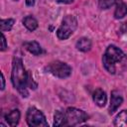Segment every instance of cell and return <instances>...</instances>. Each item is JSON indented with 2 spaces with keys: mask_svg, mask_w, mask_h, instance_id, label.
Instances as JSON below:
<instances>
[{
  "mask_svg": "<svg viewBox=\"0 0 127 127\" xmlns=\"http://www.w3.org/2000/svg\"><path fill=\"white\" fill-rule=\"evenodd\" d=\"M126 64L127 56L120 48L115 45H109L106 48L102 56V64L108 73L116 74L125 68Z\"/></svg>",
  "mask_w": 127,
  "mask_h": 127,
  "instance_id": "cell-1",
  "label": "cell"
},
{
  "mask_svg": "<svg viewBox=\"0 0 127 127\" xmlns=\"http://www.w3.org/2000/svg\"><path fill=\"white\" fill-rule=\"evenodd\" d=\"M13 1H18V0H13Z\"/></svg>",
  "mask_w": 127,
  "mask_h": 127,
  "instance_id": "cell-23",
  "label": "cell"
},
{
  "mask_svg": "<svg viewBox=\"0 0 127 127\" xmlns=\"http://www.w3.org/2000/svg\"><path fill=\"white\" fill-rule=\"evenodd\" d=\"M26 121L27 124L31 127H49L46 116L40 109L36 108L35 106L28 108L26 113Z\"/></svg>",
  "mask_w": 127,
  "mask_h": 127,
  "instance_id": "cell-5",
  "label": "cell"
},
{
  "mask_svg": "<svg viewBox=\"0 0 127 127\" xmlns=\"http://www.w3.org/2000/svg\"><path fill=\"white\" fill-rule=\"evenodd\" d=\"M54 126L61 127V126H67L66 118L64 112L61 110H57L54 114Z\"/></svg>",
  "mask_w": 127,
  "mask_h": 127,
  "instance_id": "cell-13",
  "label": "cell"
},
{
  "mask_svg": "<svg viewBox=\"0 0 127 127\" xmlns=\"http://www.w3.org/2000/svg\"><path fill=\"white\" fill-rule=\"evenodd\" d=\"M31 72L27 71L23 62L20 58L15 57L12 62V71H11V81L15 89L21 94L22 97L29 96V81Z\"/></svg>",
  "mask_w": 127,
  "mask_h": 127,
  "instance_id": "cell-2",
  "label": "cell"
},
{
  "mask_svg": "<svg viewBox=\"0 0 127 127\" xmlns=\"http://www.w3.org/2000/svg\"><path fill=\"white\" fill-rule=\"evenodd\" d=\"M1 42H2V45H1V52H4V51H6L7 50V48H8V46H7V41H6V38H5V36H4V34L2 33V35H1Z\"/></svg>",
  "mask_w": 127,
  "mask_h": 127,
  "instance_id": "cell-18",
  "label": "cell"
},
{
  "mask_svg": "<svg viewBox=\"0 0 127 127\" xmlns=\"http://www.w3.org/2000/svg\"><path fill=\"white\" fill-rule=\"evenodd\" d=\"M64 114H65L67 126H75V125L81 124L86 120H88L89 118L88 114L85 111L75 107L66 108V110L64 111Z\"/></svg>",
  "mask_w": 127,
  "mask_h": 127,
  "instance_id": "cell-6",
  "label": "cell"
},
{
  "mask_svg": "<svg viewBox=\"0 0 127 127\" xmlns=\"http://www.w3.org/2000/svg\"><path fill=\"white\" fill-rule=\"evenodd\" d=\"M120 31H121L122 34H127V22H125V23H123V24L121 25Z\"/></svg>",
  "mask_w": 127,
  "mask_h": 127,
  "instance_id": "cell-19",
  "label": "cell"
},
{
  "mask_svg": "<svg viewBox=\"0 0 127 127\" xmlns=\"http://www.w3.org/2000/svg\"><path fill=\"white\" fill-rule=\"evenodd\" d=\"M36 3V0H26V5L29 7H33Z\"/></svg>",
  "mask_w": 127,
  "mask_h": 127,
  "instance_id": "cell-22",
  "label": "cell"
},
{
  "mask_svg": "<svg viewBox=\"0 0 127 127\" xmlns=\"http://www.w3.org/2000/svg\"><path fill=\"white\" fill-rule=\"evenodd\" d=\"M113 124L117 127H127V110L120 111L115 116Z\"/></svg>",
  "mask_w": 127,
  "mask_h": 127,
  "instance_id": "cell-14",
  "label": "cell"
},
{
  "mask_svg": "<svg viewBox=\"0 0 127 127\" xmlns=\"http://www.w3.org/2000/svg\"><path fill=\"white\" fill-rule=\"evenodd\" d=\"M45 71L53 74L59 78H66L71 74V67L66 63L61 61L51 62L48 65L45 66Z\"/></svg>",
  "mask_w": 127,
  "mask_h": 127,
  "instance_id": "cell-4",
  "label": "cell"
},
{
  "mask_svg": "<svg viewBox=\"0 0 127 127\" xmlns=\"http://www.w3.org/2000/svg\"><path fill=\"white\" fill-rule=\"evenodd\" d=\"M4 117H5V120L8 123V125L11 127H14V126L18 125L20 117H21V113H20L19 109H13V110L9 111L8 113H6Z\"/></svg>",
  "mask_w": 127,
  "mask_h": 127,
  "instance_id": "cell-9",
  "label": "cell"
},
{
  "mask_svg": "<svg viewBox=\"0 0 127 127\" xmlns=\"http://www.w3.org/2000/svg\"><path fill=\"white\" fill-rule=\"evenodd\" d=\"M116 8L114 11V18L115 19H122L127 15V4L123 0L116 1Z\"/></svg>",
  "mask_w": 127,
  "mask_h": 127,
  "instance_id": "cell-10",
  "label": "cell"
},
{
  "mask_svg": "<svg viewBox=\"0 0 127 127\" xmlns=\"http://www.w3.org/2000/svg\"><path fill=\"white\" fill-rule=\"evenodd\" d=\"M117 0H98V6L100 9L105 10L116 4Z\"/></svg>",
  "mask_w": 127,
  "mask_h": 127,
  "instance_id": "cell-17",
  "label": "cell"
},
{
  "mask_svg": "<svg viewBox=\"0 0 127 127\" xmlns=\"http://www.w3.org/2000/svg\"><path fill=\"white\" fill-rule=\"evenodd\" d=\"M24 46H25L26 50L29 53H31L32 55H34V56H40V55H42L44 53L41 45L38 42H36V41L27 42V43L24 44Z\"/></svg>",
  "mask_w": 127,
  "mask_h": 127,
  "instance_id": "cell-12",
  "label": "cell"
},
{
  "mask_svg": "<svg viewBox=\"0 0 127 127\" xmlns=\"http://www.w3.org/2000/svg\"><path fill=\"white\" fill-rule=\"evenodd\" d=\"M92 99L94 101V103L99 106V107H103L106 104L107 101V95L105 93V91L101 88H96L93 93H92Z\"/></svg>",
  "mask_w": 127,
  "mask_h": 127,
  "instance_id": "cell-8",
  "label": "cell"
},
{
  "mask_svg": "<svg viewBox=\"0 0 127 127\" xmlns=\"http://www.w3.org/2000/svg\"><path fill=\"white\" fill-rule=\"evenodd\" d=\"M77 28V19L73 15H66L64 17L60 27L57 30V37L64 41L67 40Z\"/></svg>",
  "mask_w": 127,
  "mask_h": 127,
  "instance_id": "cell-3",
  "label": "cell"
},
{
  "mask_svg": "<svg viewBox=\"0 0 127 127\" xmlns=\"http://www.w3.org/2000/svg\"><path fill=\"white\" fill-rule=\"evenodd\" d=\"M14 24H15L14 19H1V21H0L1 32H6V31L12 30Z\"/></svg>",
  "mask_w": 127,
  "mask_h": 127,
  "instance_id": "cell-16",
  "label": "cell"
},
{
  "mask_svg": "<svg viewBox=\"0 0 127 127\" xmlns=\"http://www.w3.org/2000/svg\"><path fill=\"white\" fill-rule=\"evenodd\" d=\"M56 1L61 4H70L73 2V0H56Z\"/></svg>",
  "mask_w": 127,
  "mask_h": 127,
  "instance_id": "cell-21",
  "label": "cell"
},
{
  "mask_svg": "<svg viewBox=\"0 0 127 127\" xmlns=\"http://www.w3.org/2000/svg\"><path fill=\"white\" fill-rule=\"evenodd\" d=\"M91 47H92V43L91 41L86 38V37H81L79 38L76 43H75V48L76 50L80 51V52H83V53H86V52H89L91 50Z\"/></svg>",
  "mask_w": 127,
  "mask_h": 127,
  "instance_id": "cell-11",
  "label": "cell"
},
{
  "mask_svg": "<svg viewBox=\"0 0 127 127\" xmlns=\"http://www.w3.org/2000/svg\"><path fill=\"white\" fill-rule=\"evenodd\" d=\"M122 102H123V97L119 93V91L112 90L111 91V97H110V103H109V107H108V113L111 115L115 111H117V109L120 107Z\"/></svg>",
  "mask_w": 127,
  "mask_h": 127,
  "instance_id": "cell-7",
  "label": "cell"
},
{
  "mask_svg": "<svg viewBox=\"0 0 127 127\" xmlns=\"http://www.w3.org/2000/svg\"><path fill=\"white\" fill-rule=\"evenodd\" d=\"M23 25L26 27L27 30H29L30 32H33L38 28L39 24H38V21H37L36 18H34L33 16L29 15V16H26L23 19Z\"/></svg>",
  "mask_w": 127,
  "mask_h": 127,
  "instance_id": "cell-15",
  "label": "cell"
},
{
  "mask_svg": "<svg viewBox=\"0 0 127 127\" xmlns=\"http://www.w3.org/2000/svg\"><path fill=\"white\" fill-rule=\"evenodd\" d=\"M1 82H2V84H1V90H4V88H5V77H4L3 72H1Z\"/></svg>",
  "mask_w": 127,
  "mask_h": 127,
  "instance_id": "cell-20",
  "label": "cell"
}]
</instances>
